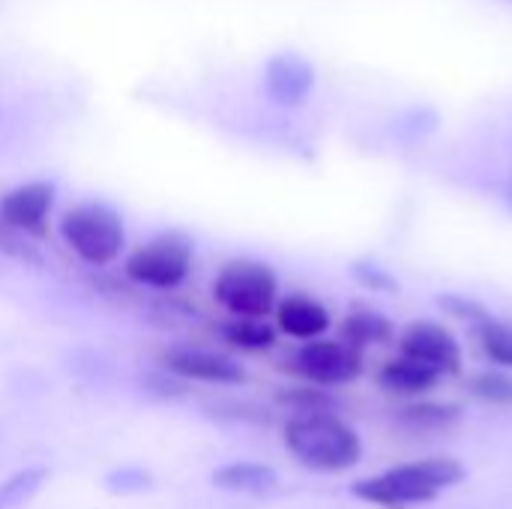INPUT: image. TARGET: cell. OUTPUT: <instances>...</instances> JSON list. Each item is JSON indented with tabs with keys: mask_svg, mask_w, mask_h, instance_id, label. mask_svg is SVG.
Segmentation results:
<instances>
[{
	"mask_svg": "<svg viewBox=\"0 0 512 509\" xmlns=\"http://www.w3.org/2000/svg\"><path fill=\"white\" fill-rule=\"evenodd\" d=\"M468 477L465 465L453 456H432L423 462H408L396 465L378 477L357 480L351 486V495L375 504V507H417V504H432L444 489L459 486Z\"/></svg>",
	"mask_w": 512,
	"mask_h": 509,
	"instance_id": "1",
	"label": "cell"
},
{
	"mask_svg": "<svg viewBox=\"0 0 512 509\" xmlns=\"http://www.w3.org/2000/svg\"><path fill=\"white\" fill-rule=\"evenodd\" d=\"M285 447L303 468L321 474L348 471L363 459L360 435L336 414L291 417L285 426Z\"/></svg>",
	"mask_w": 512,
	"mask_h": 509,
	"instance_id": "2",
	"label": "cell"
},
{
	"mask_svg": "<svg viewBox=\"0 0 512 509\" xmlns=\"http://www.w3.org/2000/svg\"><path fill=\"white\" fill-rule=\"evenodd\" d=\"M60 234L63 243L93 267H105L117 261L126 246L123 216L102 201H84L66 210L60 219Z\"/></svg>",
	"mask_w": 512,
	"mask_h": 509,
	"instance_id": "3",
	"label": "cell"
},
{
	"mask_svg": "<svg viewBox=\"0 0 512 509\" xmlns=\"http://www.w3.org/2000/svg\"><path fill=\"white\" fill-rule=\"evenodd\" d=\"M216 303L234 318H267L279 306V276L255 258L228 261L213 282Z\"/></svg>",
	"mask_w": 512,
	"mask_h": 509,
	"instance_id": "4",
	"label": "cell"
},
{
	"mask_svg": "<svg viewBox=\"0 0 512 509\" xmlns=\"http://www.w3.org/2000/svg\"><path fill=\"white\" fill-rule=\"evenodd\" d=\"M195 243L183 231H162L153 240H147L141 249H135L126 261V276L138 285L171 291L177 288L192 267Z\"/></svg>",
	"mask_w": 512,
	"mask_h": 509,
	"instance_id": "5",
	"label": "cell"
},
{
	"mask_svg": "<svg viewBox=\"0 0 512 509\" xmlns=\"http://www.w3.org/2000/svg\"><path fill=\"white\" fill-rule=\"evenodd\" d=\"M291 372L324 390L354 384L363 375V351L342 339H312L294 351Z\"/></svg>",
	"mask_w": 512,
	"mask_h": 509,
	"instance_id": "6",
	"label": "cell"
},
{
	"mask_svg": "<svg viewBox=\"0 0 512 509\" xmlns=\"http://www.w3.org/2000/svg\"><path fill=\"white\" fill-rule=\"evenodd\" d=\"M399 351H402V357L429 366L441 378L462 372V345H459V339L447 327H441L435 321L408 324L402 330V336H399Z\"/></svg>",
	"mask_w": 512,
	"mask_h": 509,
	"instance_id": "7",
	"label": "cell"
},
{
	"mask_svg": "<svg viewBox=\"0 0 512 509\" xmlns=\"http://www.w3.org/2000/svg\"><path fill=\"white\" fill-rule=\"evenodd\" d=\"M315 87V66L294 51L273 54L264 66V93L282 108H300Z\"/></svg>",
	"mask_w": 512,
	"mask_h": 509,
	"instance_id": "8",
	"label": "cell"
},
{
	"mask_svg": "<svg viewBox=\"0 0 512 509\" xmlns=\"http://www.w3.org/2000/svg\"><path fill=\"white\" fill-rule=\"evenodd\" d=\"M165 369L186 378V381H207V384H243L246 369L216 351L207 348H192V345H177L162 357Z\"/></svg>",
	"mask_w": 512,
	"mask_h": 509,
	"instance_id": "9",
	"label": "cell"
},
{
	"mask_svg": "<svg viewBox=\"0 0 512 509\" xmlns=\"http://www.w3.org/2000/svg\"><path fill=\"white\" fill-rule=\"evenodd\" d=\"M54 207V186L45 180H33L9 189L0 198V225L18 234H39Z\"/></svg>",
	"mask_w": 512,
	"mask_h": 509,
	"instance_id": "10",
	"label": "cell"
},
{
	"mask_svg": "<svg viewBox=\"0 0 512 509\" xmlns=\"http://www.w3.org/2000/svg\"><path fill=\"white\" fill-rule=\"evenodd\" d=\"M276 324L291 339L312 342V339H321L330 330V309L324 303L306 297V294H294V297H285L276 306Z\"/></svg>",
	"mask_w": 512,
	"mask_h": 509,
	"instance_id": "11",
	"label": "cell"
},
{
	"mask_svg": "<svg viewBox=\"0 0 512 509\" xmlns=\"http://www.w3.org/2000/svg\"><path fill=\"white\" fill-rule=\"evenodd\" d=\"M213 486L234 492V495L264 498L279 489V474H276V468H270L264 462H231L213 474Z\"/></svg>",
	"mask_w": 512,
	"mask_h": 509,
	"instance_id": "12",
	"label": "cell"
},
{
	"mask_svg": "<svg viewBox=\"0 0 512 509\" xmlns=\"http://www.w3.org/2000/svg\"><path fill=\"white\" fill-rule=\"evenodd\" d=\"M393 339H396L393 321L366 303H354L342 321V342H348L357 351H363L369 345H390Z\"/></svg>",
	"mask_w": 512,
	"mask_h": 509,
	"instance_id": "13",
	"label": "cell"
},
{
	"mask_svg": "<svg viewBox=\"0 0 512 509\" xmlns=\"http://www.w3.org/2000/svg\"><path fill=\"white\" fill-rule=\"evenodd\" d=\"M438 381H441L438 372H432L429 366L408 360V357H396V360L384 363L378 372V384L396 396H423V393L435 390Z\"/></svg>",
	"mask_w": 512,
	"mask_h": 509,
	"instance_id": "14",
	"label": "cell"
},
{
	"mask_svg": "<svg viewBox=\"0 0 512 509\" xmlns=\"http://www.w3.org/2000/svg\"><path fill=\"white\" fill-rule=\"evenodd\" d=\"M462 420V408L450 402H414L396 414V423L408 432H444Z\"/></svg>",
	"mask_w": 512,
	"mask_h": 509,
	"instance_id": "15",
	"label": "cell"
},
{
	"mask_svg": "<svg viewBox=\"0 0 512 509\" xmlns=\"http://www.w3.org/2000/svg\"><path fill=\"white\" fill-rule=\"evenodd\" d=\"M279 405L294 411V417H315V414H336L339 402L330 390L324 387H288L276 396Z\"/></svg>",
	"mask_w": 512,
	"mask_h": 509,
	"instance_id": "16",
	"label": "cell"
},
{
	"mask_svg": "<svg viewBox=\"0 0 512 509\" xmlns=\"http://www.w3.org/2000/svg\"><path fill=\"white\" fill-rule=\"evenodd\" d=\"M222 336L243 351H267L276 345V327L261 318H231L228 324H222Z\"/></svg>",
	"mask_w": 512,
	"mask_h": 509,
	"instance_id": "17",
	"label": "cell"
},
{
	"mask_svg": "<svg viewBox=\"0 0 512 509\" xmlns=\"http://www.w3.org/2000/svg\"><path fill=\"white\" fill-rule=\"evenodd\" d=\"M477 339H480V345L492 363L512 369V324L492 318V321L477 327Z\"/></svg>",
	"mask_w": 512,
	"mask_h": 509,
	"instance_id": "18",
	"label": "cell"
},
{
	"mask_svg": "<svg viewBox=\"0 0 512 509\" xmlns=\"http://www.w3.org/2000/svg\"><path fill=\"white\" fill-rule=\"evenodd\" d=\"M45 480H48L45 468H24V471H18L15 477H9L0 486V507H21V504H27L42 489Z\"/></svg>",
	"mask_w": 512,
	"mask_h": 509,
	"instance_id": "19",
	"label": "cell"
},
{
	"mask_svg": "<svg viewBox=\"0 0 512 509\" xmlns=\"http://www.w3.org/2000/svg\"><path fill=\"white\" fill-rule=\"evenodd\" d=\"M468 387L486 405L512 408V378L507 372H480V375L471 378Z\"/></svg>",
	"mask_w": 512,
	"mask_h": 509,
	"instance_id": "20",
	"label": "cell"
},
{
	"mask_svg": "<svg viewBox=\"0 0 512 509\" xmlns=\"http://www.w3.org/2000/svg\"><path fill=\"white\" fill-rule=\"evenodd\" d=\"M435 306H438L444 315H450V318L471 321L474 327H480V324H486V321L495 318L480 300H474V297H468V294H459V291H450V294L435 297Z\"/></svg>",
	"mask_w": 512,
	"mask_h": 509,
	"instance_id": "21",
	"label": "cell"
},
{
	"mask_svg": "<svg viewBox=\"0 0 512 509\" xmlns=\"http://www.w3.org/2000/svg\"><path fill=\"white\" fill-rule=\"evenodd\" d=\"M351 276L363 288H369V291H381V294H396L399 291V279L387 267H378L372 261H354L351 264Z\"/></svg>",
	"mask_w": 512,
	"mask_h": 509,
	"instance_id": "22",
	"label": "cell"
},
{
	"mask_svg": "<svg viewBox=\"0 0 512 509\" xmlns=\"http://www.w3.org/2000/svg\"><path fill=\"white\" fill-rule=\"evenodd\" d=\"M0 509H3V507H0Z\"/></svg>",
	"mask_w": 512,
	"mask_h": 509,
	"instance_id": "23",
	"label": "cell"
}]
</instances>
